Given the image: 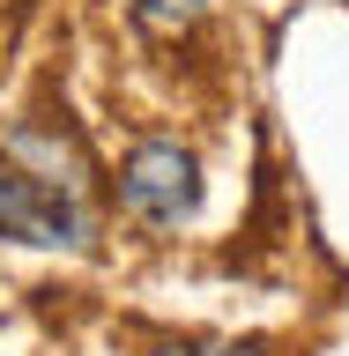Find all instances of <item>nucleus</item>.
<instances>
[{
    "label": "nucleus",
    "mask_w": 349,
    "mask_h": 356,
    "mask_svg": "<svg viewBox=\"0 0 349 356\" xmlns=\"http://www.w3.org/2000/svg\"><path fill=\"white\" fill-rule=\"evenodd\" d=\"M119 208H127L141 230H178V222L201 216V156L171 134L156 141H134L127 163H119Z\"/></svg>",
    "instance_id": "1"
},
{
    "label": "nucleus",
    "mask_w": 349,
    "mask_h": 356,
    "mask_svg": "<svg viewBox=\"0 0 349 356\" xmlns=\"http://www.w3.org/2000/svg\"><path fill=\"white\" fill-rule=\"evenodd\" d=\"M0 238L38 245V252H82L89 216H82V200L60 193L52 178H38V171H22V163L0 156Z\"/></svg>",
    "instance_id": "2"
},
{
    "label": "nucleus",
    "mask_w": 349,
    "mask_h": 356,
    "mask_svg": "<svg viewBox=\"0 0 349 356\" xmlns=\"http://www.w3.org/2000/svg\"><path fill=\"white\" fill-rule=\"evenodd\" d=\"M208 8H216V0H127V15L141 22L149 38H186Z\"/></svg>",
    "instance_id": "3"
},
{
    "label": "nucleus",
    "mask_w": 349,
    "mask_h": 356,
    "mask_svg": "<svg viewBox=\"0 0 349 356\" xmlns=\"http://www.w3.org/2000/svg\"><path fill=\"white\" fill-rule=\"evenodd\" d=\"M149 356H261V349H238V341H156Z\"/></svg>",
    "instance_id": "4"
}]
</instances>
